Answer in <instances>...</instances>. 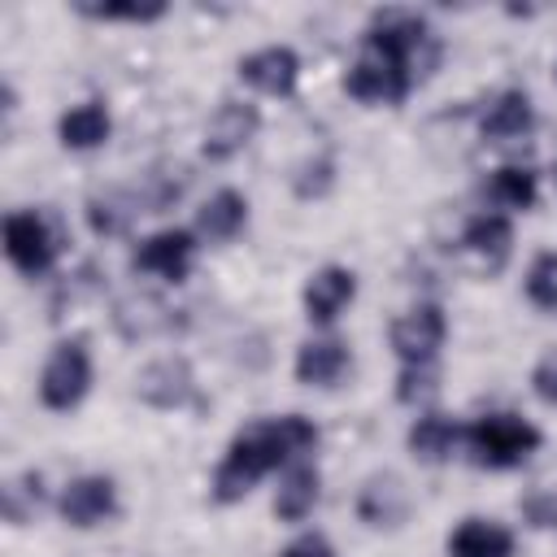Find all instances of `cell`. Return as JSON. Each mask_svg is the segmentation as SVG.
<instances>
[{
    "label": "cell",
    "mask_w": 557,
    "mask_h": 557,
    "mask_svg": "<svg viewBox=\"0 0 557 557\" xmlns=\"http://www.w3.org/2000/svg\"><path fill=\"white\" fill-rule=\"evenodd\" d=\"M509 244H513V226L505 213H474L461 231V248L470 257H479L487 270H500L505 257H509Z\"/></svg>",
    "instance_id": "9a60e30c"
},
{
    "label": "cell",
    "mask_w": 557,
    "mask_h": 557,
    "mask_svg": "<svg viewBox=\"0 0 557 557\" xmlns=\"http://www.w3.org/2000/svg\"><path fill=\"white\" fill-rule=\"evenodd\" d=\"M531 392H535L544 405H557V352L544 357V361L531 370Z\"/></svg>",
    "instance_id": "f546056e"
},
{
    "label": "cell",
    "mask_w": 557,
    "mask_h": 557,
    "mask_svg": "<svg viewBox=\"0 0 557 557\" xmlns=\"http://www.w3.org/2000/svg\"><path fill=\"white\" fill-rule=\"evenodd\" d=\"M191 387H196L191 383V366L183 357H161V361L144 366L139 379H135V396L144 405H152V409H178V405H187L191 400Z\"/></svg>",
    "instance_id": "7c38bea8"
},
{
    "label": "cell",
    "mask_w": 557,
    "mask_h": 557,
    "mask_svg": "<svg viewBox=\"0 0 557 557\" xmlns=\"http://www.w3.org/2000/svg\"><path fill=\"white\" fill-rule=\"evenodd\" d=\"M457 440H461V426H457L453 418H444V413H422V418L409 426V453H413L418 461H426V466L448 461L453 448H457Z\"/></svg>",
    "instance_id": "ffe728a7"
},
{
    "label": "cell",
    "mask_w": 557,
    "mask_h": 557,
    "mask_svg": "<svg viewBox=\"0 0 557 557\" xmlns=\"http://www.w3.org/2000/svg\"><path fill=\"white\" fill-rule=\"evenodd\" d=\"M191 261H196V239H191V231H157V235H148V239L135 248V257H131V265H135L139 274H157V278H165V283H183L187 270H191Z\"/></svg>",
    "instance_id": "ba28073f"
},
{
    "label": "cell",
    "mask_w": 557,
    "mask_h": 557,
    "mask_svg": "<svg viewBox=\"0 0 557 557\" xmlns=\"http://www.w3.org/2000/svg\"><path fill=\"white\" fill-rule=\"evenodd\" d=\"M244 222H248V200H244L235 187L213 191V196L200 205V213H196V231H200L205 239H213V244L235 239V235L244 231Z\"/></svg>",
    "instance_id": "2e32d148"
},
{
    "label": "cell",
    "mask_w": 557,
    "mask_h": 557,
    "mask_svg": "<svg viewBox=\"0 0 557 557\" xmlns=\"http://www.w3.org/2000/svg\"><path fill=\"white\" fill-rule=\"evenodd\" d=\"M531 126H535V109H531L527 91H500L479 122L487 144H518L531 135Z\"/></svg>",
    "instance_id": "5bb4252c"
},
{
    "label": "cell",
    "mask_w": 557,
    "mask_h": 557,
    "mask_svg": "<svg viewBox=\"0 0 557 557\" xmlns=\"http://www.w3.org/2000/svg\"><path fill=\"white\" fill-rule=\"evenodd\" d=\"M331 183H335V161L331 157H309L296 170V178H292V187H296L300 200H322L331 191Z\"/></svg>",
    "instance_id": "4316f807"
},
{
    "label": "cell",
    "mask_w": 557,
    "mask_h": 557,
    "mask_svg": "<svg viewBox=\"0 0 557 557\" xmlns=\"http://www.w3.org/2000/svg\"><path fill=\"white\" fill-rule=\"evenodd\" d=\"M461 440H466L474 466H487V470L522 466L540 448V431L518 413H483L479 422H470L461 431Z\"/></svg>",
    "instance_id": "7a4b0ae2"
},
{
    "label": "cell",
    "mask_w": 557,
    "mask_h": 557,
    "mask_svg": "<svg viewBox=\"0 0 557 557\" xmlns=\"http://www.w3.org/2000/svg\"><path fill=\"white\" fill-rule=\"evenodd\" d=\"M283 557H335V553H331V544L322 535H300V540H292L283 548Z\"/></svg>",
    "instance_id": "4dcf8cb0"
},
{
    "label": "cell",
    "mask_w": 557,
    "mask_h": 557,
    "mask_svg": "<svg viewBox=\"0 0 557 557\" xmlns=\"http://www.w3.org/2000/svg\"><path fill=\"white\" fill-rule=\"evenodd\" d=\"M318 448V426L300 413H283V418H265L252 422L248 431H239L226 448V457L213 470V500L218 505H235L244 500L270 470L296 461L300 453Z\"/></svg>",
    "instance_id": "6da1fadb"
},
{
    "label": "cell",
    "mask_w": 557,
    "mask_h": 557,
    "mask_svg": "<svg viewBox=\"0 0 557 557\" xmlns=\"http://www.w3.org/2000/svg\"><path fill=\"white\" fill-rule=\"evenodd\" d=\"M139 209H144V205H139V196L104 191V196H91V200H87V222H91V231H96V235H122Z\"/></svg>",
    "instance_id": "cb8c5ba5"
},
{
    "label": "cell",
    "mask_w": 557,
    "mask_h": 557,
    "mask_svg": "<svg viewBox=\"0 0 557 557\" xmlns=\"http://www.w3.org/2000/svg\"><path fill=\"white\" fill-rule=\"evenodd\" d=\"M87 387H91V357H87L83 339L57 344L39 374V400L57 413H70L87 396Z\"/></svg>",
    "instance_id": "5b68a950"
},
{
    "label": "cell",
    "mask_w": 557,
    "mask_h": 557,
    "mask_svg": "<svg viewBox=\"0 0 557 557\" xmlns=\"http://www.w3.org/2000/svg\"><path fill=\"white\" fill-rule=\"evenodd\" d=\"M413 83H418V74L405 61H396V57L370 48V44L344 74V91L361 104H400L413 91Z\"/></svg>",
    "instance_id": "277c9868"
},
{
    "label": "cell",
    "mask_w": 557,
    "mask_h": 557,
    "mask_svg": "<svg viewBox=\"0 0 557 557\" xmlns=\"http://www.w3.org/2000/svg\"><path fill=\"white\" fill-rule=\"evenodd\" d=\"M440 392V374L435 366H400V379H396V400L405 405H422Z\"/></svg>",
    "instance_id": "83f0119b"
},
{
    "label": "cell",
    "mask_w": 557,
    "mask_h": 557,
    "mask_svg": "<svg viewBox=\"0 0 557 557\" xmlns=\"http://www.w3.org/2000/svg\"><path fill=\"white\" fill-rule=\"evenodd\" d=\"M352 292H357V274L352 270H344V265L313 270L309 283H305V296H300L305 300V318L318 322V326H331L344 313V305L352 300Z\"/></svg>",
    "instance_id": "4fadbf2b"
},
{
    "label": "cell",
    "mask_w": 557,
    "mask_h": 557,
    "mask_svg": "<svg viewBox=\"0 0 557 557\" xmlns=\"http://www.w3.org/2000/svg\"><path fill=\"white\" fill-rule=\"evenodd\" d=\"M448 318L440 305H413L392 322V348L400 366H435V352L444 348Z\"/></svg>",
    "instance_id": "52a82bcc"
},
{
    "label": "cell",
    "mask_w": 557,
    "mask_h": 557,
    "mask_svg": "<svg viewBox=\"0 0 557 557\" xmlns=\"http://www.w3.org/2000/svg\"><path fill=\"white\" fill-rule=\"evenodd\" d=\"M318 487H322V479H318L313 466H292V470L283 474L278 492H274V513H278V522H305V518L313 513V505H318Z\"/></svg>",
    "instance_id": "44dd1931"
},
{
    "label": "cell",
    "mask_w": 557,
    "mask_h": 557,
    "mask_svg": "<svg viewBox=\"0 0 557 557\" xmlns=\"http://www.w3.org/2000/svg\"><path fill=\"white\" fill-rule=\"evenodd\" d=\"M39 500H44L39 474H17V479H9V487H4V518H9L13 527L26 522V518L39 509Z\"/></svg>",
    "instance_id": "d4e9b609"
},
{
    "label": "cell",
    "mask_w": 557,
    "mask_h": 557,
    "mask_svg": "<svg viewBox=\"0 0 557 557\" xmlns=\"http://www.w3.org/2000/svg\"><path fill=\"white\" fill-rule=\"evenodd\" d=\"M527 300L535 309H557V252H540L527 270Z\"/></svg>",
    "instance_id": "484cf974"
},
{
    "label": "cell",
    "mask_w": 557,
    "mask_h": 557,
    "mask_svg": "<svg viewBox=\"0 0 557 557\" xmlns=\"http://www.w3.org/2000/svg\"><path fill=\"white\" fill-rule=\"evenodd\" d=\"M257 126H261L257 104H248V100H222L218 113L205 126V157L209 161H226V157L244 152L248 139L257 135Z\"/></svg>",
    "instance_id": "9c48e42d"
},
{
    "label": "cell",
    "mask_w": 557,
    "mask_h": 557,
    "mask_svg": "<svg viewBox=\"0 0 557 557\" xmlns=\"http://www.w3.org/2000/svg\"><path fill=\"white\" fill-rule=\"evenodd\" d=\"M4 257L26 274V278H39L52 270L57 261V235L52 226L35 213V209H17L4 218Z\"/></svg>",
    "instance_id": "8992f818"
},
{
    "label": "cell",
    "mask_w": 557,
    "mask_h": 557,
    "mask_svg": "<svg viewBox=\"0 0 557 557\" xmlns=\"http://www.w3.org/2000/svg\"><path fill=\"white\" fill-rule=\"evenodd\" d=\"M74 9L96 22H157L165 13V4H74Z\"/></svg>",
    "instance_id": "f1b7e54d"
},
{
    "label": "cell",
    "mask_w": 557,
    "mask_h": 557,
    "mask_svg": "<svg viewBox=\"0 0 557 557\" xmlns=\"http://www.w3.org/2000/svg\"><path fill=\"white\" fill-rule=\"evenodd\" d=\"M239 78L265 96H292L296 91V78H300V57L283 44H270V48H257L239 61Z\"/></svg>",
    "instance_id": "8fae6325"
},
{
    "label": "cell",
    "mask_w": 557,
    "mask_h": 557,
    "mask_svg": "<svg viewBox=\"0 0 557 557\" xmlns=\"http://www.w3.org/2000/svg\"><path fill=\"white\" fill-rule=\"evenodd\" d=\"M366 44L379 48V52H387V57H396V61H405L418 78L431 74V65L440 61V48L431 39V26L413 9H379L370 17V26H366Z\"/></svg>",
    "instance_id": "3957f363"
},
{
    "label": "cell",
    "mask_w": 557,
    "mask_h": 557,
    "mask_svg": "<svg viewBox=\"0 0 557 557\" xmlns=\"http://www.w3.org/2000/svg\"><path fill=\"white\" fill-rule=\"evenodd\" d=\"M448 557H513V535L500 522L466 518L448 535Z\"/></svg>",
    "instance_id": "d6986e66"
},
{
    "label": "cell",
    "mask_w": 557,
    "mask_h": 557,
    "mask_svg": "<svg viewBox=\"0 0 557 557\" xmlns=\"http://www.w3.org/2000/svg\"><path fill=\"white\" fill-rule=\"evenodd\" d=\"M405 492H400V483L392 479V474H383V479H370L366 487H361V500H357V513H361V522H370V527H396L400 518H405Z\"/></svg>",
    "instance_id": "7402d4cb"
},
{
    "label": "cell",
    "mask_w": 557,
    "mask_h": 557,
    "mask_svg": "<svg viewBox=\"0 0 557 557\" xmlns=\"http://www.w3.org/2000/svg\"><path fill=\"white\" fill-rule=\"evenodd\" d=\"M535 191H540V178L527 165H500L492 174V183H487V196L500 209H531L535 205Z\"/></svg>",
    "instance_id": "603a6c76"
},
{
    "label": "cell",
    "mask_w": 557,
    "mask_h": 557,
    "mask_svg": "<svg viewBox=\"0 0 557 557\" xmlns=\"http://www.w3.org/2000/svg\"><path fill=\"white\" fill-rule=\"evenodd\" d=\"M113 513H117V487L109 474H83L61 492V518L78 531L100 527Z\"/></svg>",
    "instance_id": "30bf717a"
},
{
    "label": "cell",
    "mask_w": 557,
    "mask_h": 557,
    "mask_svg": "<svg viewBox=\"0 0 557 557\" xmlns=\"http://www.w3.org/2000/svg\"><path fill=\"white\" fill-rule=\"evenodd\" d=\"M109 131H113V117H109V109H104L100 100H83V104H74L70 113H61V122H57L61 144L74 148V152L100 148V144L109 139Z\"/></svg>",
    "instance_id": "ac0fdd59"
},
{
    "label": "cell",
    "mask_w": 557,
    "mask_h": 557,
    "mask_svg": "<svg viewBox=\"0 0 557 557\" xmlns=\"http://www.w3.org/2000/svg\"><path fill=\"white\" fill-rule=\"evenodd\" d=\"M348 370V344L339 339H309L296 352V379L309 387H335Z\"/></svg>",
    "instance_id": "e0dca14e"
}]
</instances>
